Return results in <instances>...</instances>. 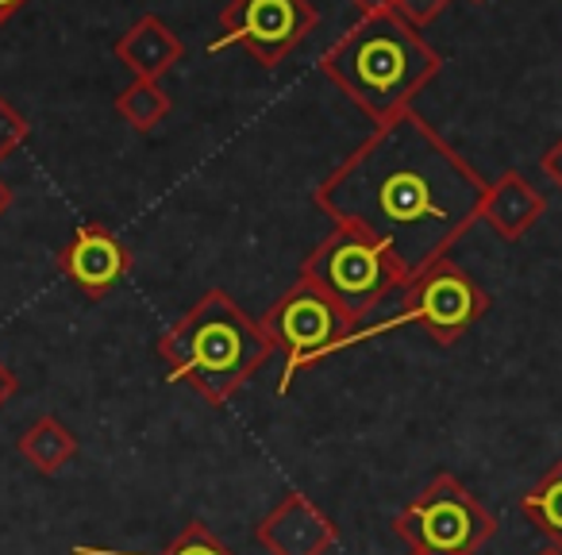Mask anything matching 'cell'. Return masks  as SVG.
<instances>
[{"mask_svg": "<svg viewBox=\"0 0 562 555\" xmlns=\"http://www.w3.org/2000/svg\"><path fill=\"white\" fill-rule=\"evenodd\" d=\"M16 452L32 463L40 475H58L66 463H74L78 455V436L66 429L58 417H40L32 421L16 440Z\"/></svg>", "mask_w": 562, "mask_h": 555, "instance_id": "obj_13", "label": "cell"}, {"mask_svg": "<svg viewBox=\"0 0 562 555\" xmlns=\"http://www.w3.org/2000/svg\"><path fill=\"white\" fill-rule=\"evenodd\" d=\"M55 263L74 290H81L89 301H104L132 274V251L112 227L89 220L58 247Z\"/></svg>", "mask_w": 562, "mask_h": 555, "instance_id": "obj_9", "label": "cell"}, {"mask_svg": "<svg viewBox=\"0 0 562 555\" xmlns=\"http://www.w3.org/2000/svg\"><path fill=\"white\" fill-rule=\"evenodd\" d=\"M301 278L324 290L351 321H367L374 309L397 298L408 282V270L390 247L355 227L331 224V232L316 243L301 263Z\"/></svg>", "mask_w": 562, "mask_h": 555, "instance_id": "obj_4", "label": "cell"}, {"mask_svg": "<svg viewBox=\"0 0 562 555\" xmlns=\"http://www.w3.org/2000/svg\"><path fill=\"white\" fill-rule=\"evenodd\" d=\"M262 329L270 332L273 352H281V359H285V375L278 382L281 393L290 390L293 378L308 363L328 359L331 352L367 336V329L359 321H351L328 293L308 286L305 278H297L290 290L273 301L270 313L262 317Z\"/></svg>", "mask_w": 562, "mask_h": 555, "instance_id": "obj_6", "label": "cell"}, {"mask_svg": "<svg viewBox=\"0 0 562 555\" xmlns=\"http://www.w3.org/2000/svg\"><path fill=\"white\" fill-rule=\"evenodd\" d=\"M32 140V124H27L24 112L12 109L4 97H0V163H9L24 143Z\"/></svg>", "mask_w": 562, "mask_h": 555, "instance_id": "obj_17", "label": "cell"}, {"mask_svg": "<svg viewBox=\"0 0 562 555\" xmlns=\"http://www.w3.org/2000/svg\"><path fill=\"white\" fill-rule=\"evenodd\" d=\"M447 4H451V0H397V9H393V12H397L405 24H413L416 32H420V27H428L439 12H447Z\"/></svg>", "mask_w": 562, "mask_h": 555, "instance_id": "obj_18", "label": "cell"}, {"mask_svg": "<svg viewBox=\"0 0 562 555\" xmlns=\"http://www.w3.org/2000/svg\"><path fill=\"white\" fill-rule=\"evenodd\" d=\"M255 540L270 555H328L339 544V524L308 493L290 490L255 524Z\"/></svg>", "mask_w": 562, "mask_h": 555, "instance_id": "obj_10", "label": "cell"}, {"mask_svg": "<svg viewBox=\"0 0 562 555\" xmlns=\"http://www.w3.org/2000/svg\"><path fill=\"white\" fill-rule=\"evenodd\" d=\"M74 555H135V552H109V547H74ZM158 555H235L204 521H189L178 536Z\"/></svg>", "mask_w": 562, "mask_h": 555, "instance_id": "obj_16", "label": "cell"}, {"mask_svg": "<svg viewBox=\"0 0 562 555\" xmlns=\"http://www.w3.org/2000/svg\"><path fill=\"white\" fill-rule=\"evenodd\" d=\"M12 201H16V193H12V186L4 178H0V217H9Z\"/></svg>", "mask_w": 562, "mask_h": 555, "instance_id": "obj_23", "label": "cell"}, {"mask_svg": "<svg viewBox=\"0 0 562 555\" xmlns=\"http://www.w3.org/2000/svg\"><path fill=\"white\" fill-rule=\"evenodd\" d=\"M490 313V293L451 255L416 270L397 293V321L424 329L439 347H451Z\"/></svg>", "mask_w": 562, "mask_h": 555, "instance_id": "obj_7", "label": "cell"}, {"mask_svg": "<svg viewBox=\"0 0 562 555\" xmlns=\"http://www.w3.org/2000/svg\"><path fill=\"white\" fill-rule=\"evenodd\" d=\"M173 101L162 89V81H147V78H132V86H124L116 93V112L132 132L147 135L170 116Z\"/></svg>", "mask_w": 562, "mask_h": 555, "instance_id": "obj_14", "label": "cell"}, {"mask_svg": "<svg viewBox=\"0 0 562 555\" xmlns=\"http://www.w3.org/2000/svg\"><path fill=\"white\" fill-rule=\"evenodd\" d=\"M543 212H547V197L520 170H505L497 181L485 186L477 220L490 224L505 243H516Z\"/></svg>", "mask_w": 562, "mask_h": 555, "instance_id": "obj_11", "label": "cell"}, {"mask_svg": "<svg viewBox=\"0 0 562 555\" xmlns=\"http://www.w3.org/2000/svg\"><path fill=\"white\" fill-rule=\"evenodd\" d=\"M474 4H482V0H474Z\"/></svg>", "mask_w": 562, "mask_h": 555, "instance_id": "obj_26", "label": "cell"}, {"mask_svg": "<svg viewBox=\"0 0 562 555\" xmlns=\"http://www.w3.org/2000/svg\"><path fill=\"white\" fill-rule=\"evenodd\" d=\"M359 16H385V12L397 9V0H351Z\"/></svg>", "mask_w": 562, "mask_h": 555, "instance_id": "obj_21", "label": "cell"}, {"mask_svg": "<svg viewBox=\"0 0 562 555\" xmlns=\"http://www.w3.org/2000/svg\"><path fill=\"white\" fill-rule=\"evenodd\" d=\"M316 24L321 16L308 0H227L212 51L243 47L262 70H278L316 32Z\"/></svg>", "mask_w": 562, "mask_h": 555, "instance_id": "obj_8", "label": "cell"}, {"mask_svg": "<svg viewBox=\"0 0 562 555\" xmlns=\"http://www.w3.org/2000/svg\"><path fill=\"white\" fill-rule=\"evenodd\" d=\"M536 555H562V547H543V552H536Z\"/></svg>", "mask_w": 562, "mask_h": 555, "instance_id": "obj_24", "label": "cell"}, {"mask_svg": "<svg viewBox=\"0 0 562 555\" xmlns=\"http://www.w3.org/2000/svg\"><path fill=\"white\" fill-rule=\"evenodd\" d=\"M439 70V51L397 12L359 16L321 55V74L347 101L359 104L374 127L413 109Z\"/></svg>", "mask_w": 562, "mask_h": 555, "instance_id": "obj_2", "label": "cell"}, {"mask_svg": "<svg viewBox=\"0 0 562 555\" xmlns=\"http://www.w3.org/2000/svg\"><path fill=\"white\" fill-rule=\"evenodd\" d=\"M408 555H420V552H408Z\"/></svg>", "mask_w": 562, "mask_h": 555, "instance_id": "obj_25", "label": "cell"}, {"mask_svg": "<svg viewBox=\"0 0 562 555\" xmlns=\"http://www.w3.org/2000/svg\"><path fill=\"white\" fill-rule=\"evenodd\" d=\"M116 58L132 70V78H147V81H158L162 74H170L173 66L186 58V43L178 40L170 24L155 12L139 16L124 35L116 40Z\"/></svg>", "mask_w": 562, "mask_h": 555, "instance_id": "obj_12", "label": "cell"}, {"mask_svg": "<svg viewBox=\"0 0 562 555\" xmlns=\"http://www.w3.org/2000/svg\"><path fill=\"white\" fill-rule=\"evenodd\" d=\"M393 532L420 555H477L497 532V517L454 475H436L397 517Z\"/></svg>", "mask_w": 562, "mask_h": 555, "instance_id": "obj_5", "label": "cell"}, {"mask_svg": "<svg viewBox=\"0 0 562 555\" xmlns=\"http://www.w3.org/2000/svg\"><path fill=\"white\" fill-rule=\"evenodd\" d=\"M158 359L170 382L189 386L220 409L273 359V340L232 293L209 290L158 336Z\"/></svg>", "mask_w": 562, "mask_h": 555, "instance_id": "obj_3", "label": "cell"}, {"mask_svg": "<svg viewBox=\"0 0 562 555\" xmlns=\"http://www.w3.org/2000/svg\"><path fill=\"white\" fill-rule=\"evenodd\" d=\"M539 170H543V178L551 181V186L562 189V140H554L551 147L543 151V158H539Z\"/></svg>", "mask_w": 562, "mask_h": 555, "instance_id": "obj_19", "label": "cell"}, {"mask_svg": "<svg viewBox=\"0 0 562 555\" xmlns=\"http://www.w3.org/2000/svg\"><path fill=\"white\" fill-rule=\"evenodd\" d=\"M490 181L416 109L378 124L328 178L313 204L339 227L370 235L413 278L477 224Z\"/></svg>", "mask_w": 562, "mask_h": 555, "instance_id": "obj_1", "label": "cell"}, {"mask_svg": "<svg viewBox=\"0 0 562 555\" xmlns=\"http://www.w3.org/2000/svg\"><path fill=\"white\" fill-rule=\"evenodd\" d=\"M520 513L528 517L543 536H551L554 547H562V459L551 463V470L524 493Z\"/></svg>", "mask_w": 562, "mask_h": 555, "instance_id": "obj_15", "label": "cell"}, {"mask_svg": "<svg viewBox=\"0 0 562 555\" xmlns=\"http://www.w3.org/2000/svg\"><path fill=\"white\" fill-rule=\"evenodd\" d=\"M16 393H20V378L12 375L9 363H0V409L9 406V401L16 398Z\"/></svg>", "mask_w": 562, "mask_h": 555, "instance_id": "obj_20", "label": "cell"}, {"mask_svg": "<svg viewBox=\"0 0 562 555\" xmlns=\"http://www.w3.org/2000/svg\"><path fill=\"white\" fill-rule=\"evenodd\" d=\"M24 4H27V0H0V24H9V20L16 16Z\"/></svg>", "mask_w": 562, "mask_h": 555, "instance_id": "obj_22", "label": "cell"}]
</instances>
